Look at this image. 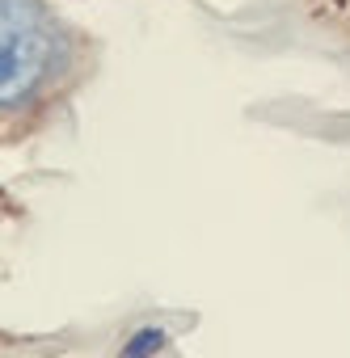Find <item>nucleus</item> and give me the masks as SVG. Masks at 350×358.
Listing matches in <instances>:
<instances>
[{"instance_id": "nucleus-1", "label": "nucleus", "mask_w": 350, "mask_h": 358, "mask_svg": "<svg viewBox=\"0 0 350 358\" xmlns=\"http://www.w3.org/2000/svg\"><path fill=\"white\" fill-rule=\"evenodd\" d=\"M76 30L47 0H0V118L34 114L72 80Z\"/></svg>"}, {"instance_id": "nucleus-2", "label": "nucleus", "mask_w": 350, "mask_h": 358, "mask_svg": "<svg viewBox=\"0 0 350 358\" xmlns=\"http://www.w3.org/2000/svg\"><path fill=\"white\" fill-rule=\"evenodd\" d=\"M164 345H169V333H164L160 324H139V329L122 341L118 358H160Z\"/></svg>"}]
</instances>
